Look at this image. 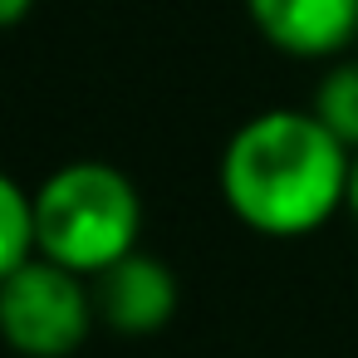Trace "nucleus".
Masks as SVG:
<instances>
[{
  "instance_id": "obj_1",
  "label": "nucleus",
  "mask_w": 358,
  "mask_h": 358,
  "mask_svg": "<svg viewBox=\"0 0 358 358\" xmlns=\"http://www.w3.org/2000/svg\"><path fill=\"white\" fill-rule=\"evenodd\" d=\"M353 152L309 108H265L245 118L216 167L221 201L255 236L294 241L348 206Z\"/></svg>"
},
{
  "instance_id": "obj_2",
  "label": "nucleus",
  "mask_w": 358,
  "mask_h": 358,
  "mask_svg": "<svg viewBox=\"0 0 358 358\" xmlns=\"http://www.w3.org/2000/svg\"><path fill=\"white\" fill-rule=\"evenodd\" d=\"M40 255L94 280L138 250L143 201L138 187L108 162H69L35 187Z\"/></svg>"
},
{
  "instance_id": "obj_3",
  "label": "nucleus",
  "mask_w": 358,
  "mask_h": 358,
  "mask_svg": "<svg viewBox=\"0 0 358 358\" xmlns=\"http://www.w3.org/2000/svg\"><path fill=\"white\" fill-rule=\"evenodd\" d=\"M99 324L94 285L45 255L0 275V329L25 358H69Z\"/></svg>"
},
{
  "instance_id": "obj_4",
  "label": "nucleus",
  "mask_w": 358,
  "mask_h": 358,
  "mask_svg": "<svg viewBox=\"0 0 358 358\" xmlns=\"http://www.w3.org/2000/svg\"><path fill=\"white\" fill-rule=\"evenodd\" d=\"M89 285H94L99 324H108L123 338L162 334L172 324V314H177V275L157 255L133 250L118 265H108L103 275H94Z\"/></svg>"
},
{
  "instance_id": "obj_5",
  "label": "nucleus",
  "mask_w": 358,
  "mask_h": 358,
  "mask_svg": "<svg viewBox=\"0 0 358 358\" xmlns=\"http://www.w3.org/2000/svg\"><path fill=\"white\" fill-rule=\"evenodd\" d=\"M265 45L294 59H334L358 40V0H245Z\"/></svg>"
},
{
  "instance_id": "obj_6",
  "label": "nucleus",
  "mask_w": 358,
  "mask_h": 358,
  "mask_svg": "<svg viewBox=\"0 0 358 358\" xmlns=\"http://www.w3.org/2000/svg\"><path fill=\"white\" fill-rule=\"evenodd\" d=\"M309 113L358 157V59H338L334 69H324Z\"/></svg>"
},
{
  "instance_id": "obj_7",
  "label": "nucleus",
  "mask_w": 358,
  "mask_h": 358,
  "mask_svg": "<svg viewBox=\"0 0 358 358\" xmlns=\"http://www.w3.org/2000/svg\"><path fill=\"white\" fill-rule=\"evenodd\" d=\"M40 255V216L35 192H25L15 177L0 182V275H10Z\"/></svg>"
},
{
  "instance_id": "obj_8",
  "label": "nucleus",
  "mask_w": 358,
  "mask_h": 358,
  "mask_svg": "<svg viewBox=\"0 0 358 358\" xmlns=\"http://www.w3.org/2000/svg\"><path fill=\"white\" fill-rule=\"evenodd\" d=\"M30 6H35V0H0V20H6V25H20V20L30 15Z\"/></svg>"
},
{
  "instance_id": "obj_9",
  "label": "nucleus",
  "mask_w": 358,
  "mask_h": 358,
  "mask_svg": "<svg viewBox=\"0 0 358 358\" xmlns=\"http://www.w3.org/2000/svg\"><path fill=\"white\" fill-rule=\"evenodd\" d=\"M348 216L358 221V157H353V177H348Z\"/></svg>"
}]
</instances>
